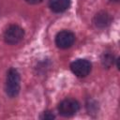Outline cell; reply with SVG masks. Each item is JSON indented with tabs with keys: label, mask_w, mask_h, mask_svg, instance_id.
Listing matches in <instances>:
<instances>
[{
	"label": "cell",
	"mask_w": 120,
	"mask_h": 120,
	"mask_svg": "<svg viewBox=\"0 0 120 120\" xmlns=\"http://www.w3.org/2000/svg\"><path fill=\"white\" fill-rule=\"evenodd\" d=\"M21 89V77L18 70L14 68H10L7 72L5 91L9 98H15L18 96Z\"/></svg>",
	"instance_id": "obj_1"
},
{
	"label": "cell",
	"mask_w": 120,
	"mask_h": 120,
	"mask_svg": "<svg viewBox=\"0 0 120 120\" xmlns=\"http://www.w3.org/2000/svg\"><path fill=\"white\" fill-rule=\"evenodd\" d=\"M24 38V30L18 24H10L4 31V41L10 45H16Z\"/></svg>",
	"instance_id": "obj_2"
},
{
	"label": "cell",
	"mask_w": 120,
	"mask_h": 120,
	"mask_svg": "<svg viewBox=\"0 0 120 120\" xmlns=\"http://www.w3.org/2000/svg\"><path fill=\"white\" fill-rule=\"evenodd\" d=\"M58 112L63 117H71L75 115L80 110V103L75 98H67L60 101L57 106Z\"/></svg>",
	"instance_id": "obj_3"
},
{
	"label": "cell",
	"mask_w": 120,
	"mask_h": 120,
	"mask_svg": "<svg viewBox=\"0 0 120 120\" xmlns=\"http://www.w3.org/2000/svg\"><path fill=\"white\" fill-rule=\"evenodd\" d=\"M91 69L92 64L86 59H77L70 64V70L75 76L79 78H84L89 75Z\"/></svg>",
	"instance_id": "obj_4"
},
{
	"label": "cell",
	"mask_w": 120,
	"mask_h": 120,
	"mask_svg": "<svg viewBox=\"0 0 120 120\" xmlns=\"http://www.w3.org/2000/svg\"><path fill=\"white\" fill-rule=\"evenodd\" d=\"M75 34L69 30L59 31L55 36V44L59 49H68L75 42Z\"/></svg>",
	"instance_id": "obj_5"
},
{
	"label": "cell",
	"mask_w": 120,
	"mask_h": 120,
	"mask_svg": "<svg viewBox=\"0 0 120 120\" xmlns=\"http://www.w3.org/2000/svg\"><path fill=\"white\" fill-rule=\"evenodd\" d=\"M93 22L97 28H105L112 22V17L108 12L99 11L97 13L93 19Z\"/></svg>",
	"instance_id": "obj_6"
},
{
	"label": "cell",
	"mask_w": 120,
	"mask_h": 120,
	"mask_svg": "<svg viewBox=\"0 0 120 120\" xmlns=\"http://www.w3.org/2000/svg\"><path fill=\"white\" fill-rule=\"evenodd\" d=\"M70 7V0H50L49 8L54 13L65 12Z\"/></svg>",
	"instance_id": "obj_7"
},
{
	"label": "cell",
	"mask_w": 120,
	"mask_h": 120,
	"mask_svg": "<svg viewBox=\"0 0 120 120\" xmlns=\"http://www.w3.org/2000/svg\"><path fill=\"white\" fill-rule=\"evenodd\" d=\"M113 62H114V57H113V55L112 53L104 52L102 54V56H101V63H102V65L105 68H109L112 65H113Z\"/></svg>",
	"instance_id": "obj_8"
},
{
	"label": "cell",
	"mask_w": 120,
	"mask_h": 120,
	"mask_svg": "<svg viewBox=\"0 0 120 120\" xmlns=\"http://www.w3.org/2000/svg\"><path fill=\"white\" fill-rule=\"evenodd\" d=\"M55 116L54 114L52 112H49V111H46L42 113V115H40V119H45V120H52V119H54Z\"/></svg>",
	"instance_id": "obj_9"
},
{
	"label": "cell",
	"mask_w": 120,
	"mask_h": 120,
	"mask_svg": "<svg viewBox=\"0 0 120 120\" xmlns=\"http://www.w3.org/2000/svg\"><path fill=\"white\" fill-rule=\"evenodd\" d=\"M24 1L28 4H30V5H37V4L41 3L43 0H24Z\"/></svg>",
	"instance_id": "obj_10"
},
{
	"label": "cell",
	"mask_w": 120,
	"mask_h": 120,
	"mask_svg": "<svg viewBox=\"0 0 120 120\" xmlns=\"http://www.w3.org/2000/svg\"><path fill=\"white\" fill-rule=\"evenodd\" d=\"M112 2H119V0H111Z\"/></svg>",
	"instance_id": "obj_11"
}]
</instances>
